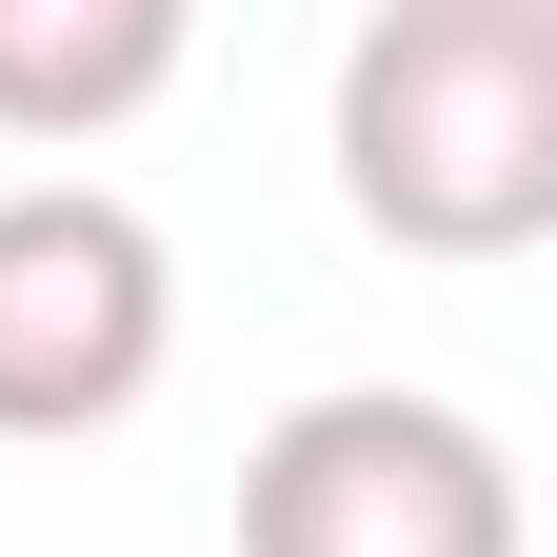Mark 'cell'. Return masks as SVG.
Here are the masks:
<instances>
[{
  "label": "cell",
  "mask_w": 557,
  "mask_h": 557,
  "mask_svg": "<svg viewBox=\"0 0 557 557\" xmlns=\"http://www.w3.org/2000/svg\"><path fill=\"white\" fill-rule=\"evenodd\" d=\"M239 557H518V458L458 398L338 379L239 458Z\"/></svg>",
  "instance_id": "7a4b0ae2"
},
{
  "label": "cell",
  "mask_w": 557,
  "mask_h": 557,
  "mask_svg": "<svg viewBox=\"0 0 557 557\" xmlns=\"http://www.w3.org/2000/svg\"><path fill=\"white\" fill-rule=\"evenodd\" d=\"M180 81V0H0V139H100Z\"/></svg>",
  "instance_id": "277c9868"
},
{
  "label": "cell",
  "mask_w": 557,
  "mask_h": 557,
  "mask_svg": "<svg viewBox=\"0 0 557 557\" xmlns=\"http://www.w3.org/2000/svg\"><path fill=\"white\" fill-rule=\"evenodd\" d=\"M180 359V259L100 180H0V438H120Z\"/></svg>",
  "instance_id": "3957f363"
},
{
  "label": "cell",
  "mask_w": 557,
  "mask_h": 557,
  "mask_svg": "<svg viewBox=\"0 0 557 557\" xmlns=\"http://www.w3.org/2000/svg\"><path fill=\"white\" fill-rule=\"evenodd\" d=\"M338 199L398 259L557 239V0H379L338 40Z\"/></svg>",
  "instance_id": "6da1fadb"
}]
</instances>
